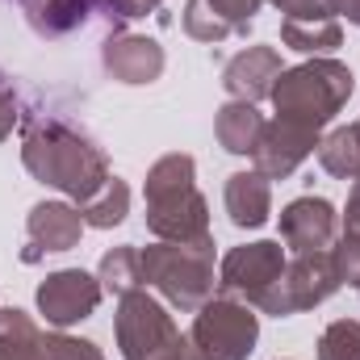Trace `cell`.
Returning a JSON list of instances; mask_svg holds the SVG:
<instances>
[{"mask_svg":"<svg viewBox=\"0 0 360 360\" xmlns=\"http://www.w3.org/2000/svg\"><path fill=\"white\" fill-rule=\"evenodd\" d=\"M21 164L38 184L59 188L76 205L92 201L113 176L105 151L96 147L89 130L46 109H34L21 117Z\"/></svg>","mask_w":360,"mask_h":360,"instance_id":"1","label":"cell"},{"mask_svg":"<svg viewBox=\"0 0 360 360\" xmlns=\"http://www.w3.org/2000/svg\"><path fill=\"white\" fill-rule=\"evenodd\" d=\"M147 197V231L160 243H210V205L197 188L193 155L172 151L155 160L143 180Z\"/></svg>","mask_w":360,"mask_h":360,"instance_id":"2","label":"cell"},{"mask_svg":"<svg viewBox=\"0 0 360 360\" xmlns=\"http://www.w3.org/2000/svg\"><path fill=\"white\" fill-rule=\"evenodd\" d=\"M356 89V76L348 63L340 59H306L297 68H285L281 80L272 84V109L276 117L285 122H297V126H310L323 134V126L335 122V113L348 105V96Z\"/></svg>","mask_w":360,"mask_h":360,"instance_id":"3","label":"cell"},{"mask_svg":"<svg viewBox=\"0 0 360 360\" xmlns=\"http://www.w3.org/2000/svg\"><path fill=\"white\" fill-rule=\"evenodd\" d=\"M143 281L180 314H197L214 289V239L210 243H151L143 248Z\"/></svg>","mask_w":360,"mask_h":360,"instance_id":"4","label":"cell"},{"mask_svg":"<svg viewBox=\"0 0 360 360\" xmlns=\"http://www.w3.org/2000/svg\"><path fill=\"white\" fill-rule=\"evenodd\" d=\"M113 335H117L122 360H193L188 335H180L168 306L160 297L143 293V289L126 293L117 302Z\"/></svg>","mask_w":360,"mask_h":360,"instance_id":"5","label":"cell"},{"mask_svg":"<svg viewBox=\"0 0 360 360\" xmlns=\"http://www.w3.org/2000/svg\"><path fill=\"white\" fill-rule=\"evenodd\" d=\"M260 344V314L256 306L239 297H210L193 327H188V348L193 360H248Z\"/></svg>","mask_w":360,"mask_h":360,"instance_id":"6","label":"cell"},{"mask_svg":"<svg viewBox=\"0 0 360 360\" xmlns=\"http://www.w3.org/2000/svg\"><path fill=\"white\" fill-rule=\"evenodd\" d=\"M340 289V272L331 264V252H310V256H293L281 281L269 289V297L260 302V310L272 319H289L302 310L323 306L331 293Z\"/></svg>","mask_w":360,"mask_h":360,"instance_id":"7","label":"cell"},{"mask_svg":"<svg viewBox=\"0 0 360 360\" xmlns=\"http://www.w3.org/2000/svg\"><path fill=\"white\" fill-rule=\"evenodd\" d=\"M285 248L281 239H256V243H239L222 256L218 264V289L226 297H239L248 306L260 310V302L269 297V289L285 272Z\"/></svg>","mask_w":360,"mask_h":360,"instance_id":"8","label":"cell"},{"mask_svg":"<svg viewBox=\"0 0 360 360\" xmlns=\"http://www.w3.org/2000/svg\"><path fill=\"white\" fill-rule=\"evenodd\" d=\"M105 289L101 281L84 269H59V272H46V281L38 285L34 302H38V314L55 327V331H68L76 323H84L96 314Z\"/></svg>","mask_w":360,"mask_h":360,"instance_id":"9","label":"cell"},{"mask_svg":"<svg viewBox=\"0 0 360 360\" xmlns=\"http://www.w3.org/2000/svg\"><path fill=\"white\" fill-rule=\"evenodd\" d=\"M84 235V214L72 201H38L25 218V264H38L42 256H63L72 248H80Z\"/></svg>","mask_w":360,"mask_h":360,"instance_id":"10","label":"cell"},{"mask_svg":"<svg viewBox=\"0 0 360 360\" xmlns=\"http://www.w3.org/2000/svg\"><path fill=\"white\" fill-rule=\"evenodd\" d=\"M319 139L323 134L310 130V126L272 117L264 126V134H260V143H256V151H252V164H256V172H264L269 180H285L310 160V151H319Z\"/></svg>","mask_w":360,"mask_h":360,"instance_id":"11","label":"cell"},{"mask_svg":"<svg viewBox=\"0 0 360 360\" xmlns=\"http://www.w3.org/2000/svg\"><path fill=\"white\" fill-rule=\"evenodd\" d=\"M335 235H340V214L327 197H297L281 210V243L293 256L331 252Z\"/></svg>","mask_w":360,"mask_h":360,"instance_id":"12","label":"cell"},{"mask_svg":"<svg viewBox=\"0 0 360 360\" xmlns=\"http://www.w3.org/2000/svg\"><path fill=\"white\" fill-rule=\"evenodd\" d=\"M101 68L109 72V80L130 84V89H143V84H155L164 76L168 55L147 34H113L101 46Z\"/></svg>","mask_w":360,"mask_h":360,"instance_id":"13","label":"cell"},{"mask_svg":"<svg viewBox=\"0 0 360 360\" xmlns=\"http://www.w3.org/2000/svg\"><path fill=\"white\" fill-rule=\"evenodd\" d=\"M264 0H188L184 4V34L193 42H226V38H243L256 25Z\"/></svg>","mask_w":360,"mask_h":360,"instance_id":"14","label":"cell"},{"mask_svg":"<svg viewBox=\"0 0 360 360\" xmlns=\"http://www.w3.org/2000/svg\"><path fill=\"white\" fill-rule=\"evenodd\" d=\"M285 63H281V51L276 46H248L239 51L226 68H222V89L231 101H269L272 84L281 80Z\"/></svg>","mask_w":360,"mask_h":360,"instance_id":"15","label":"cell"},{"mask_svg":"<svg viewBox=\"0 0 360 360\" xmlns=\"http://www.w3.org/2000/svg\"><path fill=\"white\" fill-rule=\"evenodd\" d=\"M222 205H226V218L239 226V231H260L272 214V180L264 172H231L226 188H222Z\"/></svg>","mask_w":360,"mask_h":360,"instance_id":"16","label":"cell"},{"mask_svg":"<svg viewBox=\"0 0 360 360\" xmlns=\"http://www.w3.org/2000/svg\"><path fill=\"white\" fill-rule=\"evenodd\" d=\"M25 8V21L38 38H68L84 30L96 13L92 0H17Z\"/></svg>","mask_w":360,"mask_h":360,"instance_id":"17","label":"cell"},{"mask_svg":"<svg viewBox=\"0 0 360 360\" xmlns=\"http://www.w3.org/2000/svg\"><path fill=\"white\" fill-rule=\"evenodd\" d=\"M264 113L252 105V101H226L218 113H214V134L222 143V151L231 155H252L260 134H264Z\"/></svg>","mask_w":360,"mask_h":360,"instance_id":"18","label":"cell"},{"mask_svg":"<svg viewBox=\"0 0 360 360\" xmlns=\"http://www.w3.org/2000/svg\"><path fill=\"white\" fill-rule=\"evenodd\" d=\"M281 42H285L289 51H297V55L323 59V55L340 51L344 25H340V17H331V13H323V17H285V21H281Z\"/></svg>","mask_w":360,"mask_h":360,"instance_id":"19","label":"cell"},{"mask_svg":"<svg viewBox=\"0 0 360 360\" xmlns=\"http://www.w3.org/2000/svg\"><path fill=\"white\" fill-rule=\"evenodd\" d=\"M0 360H51L46 331L17 306L0 310Z\"/></svg>","mask_w":360,"mask_h":360,"instance_id":"20","label":"cell"},{"mask_svg":"<svg viewBox=\"0 0 360 360\" xmlns=\"http://www.w3.org/2000/svg\"><path fill=\"white\" fill-rule=\"evenodd\" d=\"M96 281L105 293L113 297H126V293H139L143 289V252L134 243H122V248H109L96 264Z\"/></svg>","mask_w":360,"mask_h":360,"instance_id":"21","label":"cell"},{"mask_svg":"<svg viewBox=\"0 0 360 360\" xmlns=\"http://www.w3.org/2000/svg\"><path fill=\"white\" fill-rule=\"evenodd\" d=\"M319 164H323L327 176H335V180L360 176V122L335 126L327 139H319Z\"/></svg>","mask_w":360,"mask_h":360,"instance_id":"22","label":"cell"},{"mask_svg":"<svg viewBox=\"0 0 360 360\" xmlns=\"http://www.w3.org/2000/svg\"><path fill=\"white\" fill-rule=\"evenodd\" d=\"M80 214H84V226H96V231H113V226H122L126 222V214H130V188H126V180L109 176V184L80 205Z\"/></svg>","mask_w":360,"mask_h":360,"instance_id":"23","label":"cell"},{"mask_svg":"<svg viewBox=\"0 0 360 360\" xmlns=\"http://www.w3.org/2000/svg\"><path fill=\"white\" fill-rule=\"evenodd\" d=\"M319 360H360V323L356 319H335L319 335Z\"/></svg>","mask_w":360,"mask_h":360,"instance_id":"24","label":"cell"},{"mask_svg":"<svg viewBox=\"0 0 360 360\" xmlns=\"http://www.w3.org/2000/svg\"><path fill=\"white\" fill-rule=\"evenodd\" d=\"M46 348H51V360H105V352L92 340H76L68 331H51Z\"/></svg>","mask_w":360,"mask_h":360,"instance_id":"25","label":"cell"},{"mask_svg":"<svg viewBox=\"0 0 360 360\" xmlns=\"http://www.w3.org/2000/svg\"><path fill=\"white\" fill-rule=\"evenodd\" d=\"M331 264H335V272H340V285L360 289V239L340 235V243L331 248Z\"/></svg>","mask_w":360,"mask_h":360,"instance_id":"26","label":"cell"},{"mask_svg":"<svg viewBox=\"0 0 360 360\" xmlns=\"http://www.w3.org/2000/svg\"><path fill=\"white\" fill-rule=\"evenodd\" d=\"M21 117H25V109H21V101H17V89H13V80L0 72V143L17 130Z\"/></svg>","mask_w":360,"mask_h":360,"instance_id":"27","label":"cell"},{"mask_svg":"<svg viewBox=\"0 0 360 360\" xmlns=\"http://www.w3.org/2000/svg\"><path fill=\"white\" fill-rule=\"evenodd\" d=\"M164 0H109L105 4V21L109 25H122V21H139V17H147V13H155Z\"/></svg>","mask_w":360,"mask_h":360,"instance_id":"28","label":"cell"},{"mask_svg":"<svg viewBox=\"0 0 360 360\" xmlns=\"http://www.w3.org/2000/svg\"><path fill=\"white\" fill-rule=\"evenodd\" d=\"M276 4L285 17H323L327 13V0H269Z\"/></svg>","mask_w":360,"mask_h":360,"instance_id":"29","label":"cell"},{"mask_svg":"<svg viewBox=\"0 0 360 360\" xmlns=\"http://www.w3.org/2000/svg\"><path fill=\"white\" fill-rule=\"evenodd\" d=\"M344 235L360 239V176L352 180V193H348V214H344Z\"/></svg>","mask_w":360,"mask_h":360,"instance_id":"30","label":"cell"},{"mask_svg":"<svg viewBox=\"0 0 360 360\" xmlns=\"http://www.w3.org/2000/svg\"><path fill=\"white\" fill-rule=\"evenodd\" d=\"M327 13L360 30V0H327Z\"/></svg>","mask_w":360,"mask_h":360,"instance_id":"31","label":"cell"},{"mask_svg":"<svg viewBox=\"0 0 360 360\" xmlns=\"http://www.w3.org/2000/svg\"><path fill=\"white\" fill-rule=\"evenodd\" d=\"M356 293H360V289H356Z\"/></svg>","mask_w":360,"mask_h":360,"instance_id":"32","label":"cell"}]
</instances>
